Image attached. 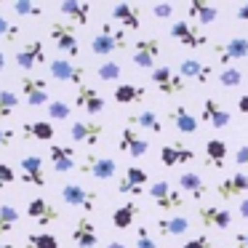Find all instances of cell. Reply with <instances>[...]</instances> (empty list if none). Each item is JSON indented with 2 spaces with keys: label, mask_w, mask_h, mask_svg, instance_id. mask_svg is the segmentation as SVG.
Wrapping results in <instances>:
<instances>
[{
  "label": "cell",
  "mask_w": 248,
  "mask_h": 248,
  "mask_svg": "<svg viewBox=\"0 0 248 248\" xmlns=\"http://www.w3.org/2000/svg\"><path fill=\"white\" fill-rule=\"evenodd\" d=\"M125 46H128V35L123 27H115V22H104L91 40V51L96 56H109L115 51H123Z\"/></svg>",
  "instance_id": "obj_1"
},
{
  "label": "cell",
  "mask_w": 248,
  "mask_h": 248,
  "mask_svg": "<svg viewBox=\"0 0 248 248\" xmlns=\"http://www.w3.org/2000/svg\"><path fill=\"white\" fill-rule=\"evenodd\" d=\"M51 40L54 46L64 54V59H78L80 56V43H78V35H75V24L70 22H54L51 24Z\"/></svg>",
  "instance_id": "obj_2"
},
{
  "label": "cell",
  "mask_w": 248,
  "mask_h": 248,
  "mask_svg": "<svg viewBox=\"0 0 248 248\" xmlns=\"http://www.w3.org/2000/svg\"><path fill=\"white\" fill-rule=\"evenodd\" d=\"M168 35H171L173 40H176L179 46H184V48H203L205 43H211L208 35L200 30V24L195 22H171V30H168Z\"/></svg>",
  "instance_id": "obj_3"
},
{
  "label": "cell",
  "mask_w": 248,
  "mask_h": 248,
  "mask_svg": "<svg viewBox=\"0 0 248 248\" xmlns=\"http://www.w3.org/2000/svg\"><path fill=\"white\" fill-rule=\"evenodd\" d=\"M62 200H64L70 208H78V211H86V214H91V211H96L99 205V195L91 192V189H86L83 184H64L62 187Z\"/></svg>",
  "instance_id": "obj_4"
},
{
  "label": "cell",
  "mask_w": 248,
  "mask_h": 248,
  "mask_svg": "<svg viewBox=\"0 0 248 248\" xmlns=\"http://www.w3.org/2000/svg\"><path fill=\"white\" fill-rule=\"evenodd\" d=\"M118 171V163L107 155H96V152H88L80 163V173H88V176L99 179V182H107V179L115 176Z\"/></svg>",
  "instance_id": "obj_5"
},
{
  "label": "cell",
  "mask_w": 248,
  "mask_h": 248,
  "mask_svg": "<svg viewBox=\"0 0 248 248\" xmlns=\"http://www.w3.org/2000/svg\"><path fill=\"white\" fill-rule=\"evenodd\" d=\"M147 195L155 200V205L160 211H179L184 205V195L176 192V189H173L168 182H163V179H160V182H152Z\"/></svg>",
  "instance_id": "obj_6"
},
{
  "label": "cell",
  "mask_w": 248,
  "mask_h": 248,
  "mask_svg": "<svg viewBox=\"0 0 248 248\" xmlns=\"http://www.w3.org/2000/svg\"><path fill=\"white\" fill-rule=\"evenodd\" d=\"M22 99L30 104V107H48L51 96H48V83L43 78H35V75H24L22 78Z\"/></svg>",
  "instance_id": "obj_7"
},
{
  "label": "cell",
  "mask_w": 248,
  "mask_h": 248,
  "mask_svg": "<svg viewBox=\"0 0 248 248\" xmlns=\"http://www.w3.org/2000/svg\"><path fill=\"white\" fill-rule=\"evenodd\" d=\"M157 56H160V40L157 38H141V40L134 43V54H131V59H134L136 67L152 72L157 67Z\"/></svg>",
  "instance_id": "obj_8"
},
{
  "label": "cell",
  "mask_w": 248,
  "mask_h": 248,
  "mask_svg": "<svg viewBox=\"0 0 248 248\" xmlns=\"http://www.w3.org/2000/svg\"><path fill=\"white\" fill-rule=\"evenodd\" d=\"M150 80L157 86V91L160 93H166V96H173V93H182L184 88V78L179 75L176 70H171V67H166V64H160V67H155V70L150 72Z\"/></svg>",
  "instance_id": "obj_9"
},
{
  "label": "cell",
  "mask_w": 248,
  "mask_h": 248,
  "mask_svg": "<svg viewBox=\"0 0 248 248\" xmlns=\"http://www.w3.org/2000/svg\"><path fill=\"white\" fill-rule=\"evenodd\" d=\"M48 72H51V78L59 80V83H72V86H83V83H86V70H83L80 64H75V62H70V59L48 62Z\"/></svg>",
  "instance_id": "obj_10"
},
{
  "label": "cell",
  "mask_w": 248,
  "mask_h": 248,
  "mask_svg": "<svg viewBox=\"0 0 248 248\" xmlns=\"http://www.w3.org/2000/svg\"><path fill=\"white\" fill-rule=\"evenodd\" d=\"M27 216H30V219H32L38 227H43V232H46V227H48V224H54V221L62 219L59 208H56V205H51L48 200L43 198V195H38V198H30V203H27Z\"/></svg>",
  "instance_id": "obj_11"
},
{
  "label": "cell",
  "mask_w": 248,
  "mask_h": 248,
  "mask_svg": "<svg viewBox=\"0 0 248 248\" xmlns=\"http://www.w3.org/2000/svg\"><path fill=\"white\" fill-rule=\"evenodd\" d=\"M102 134H104V125L96 123V120H75L72 128H70L72 141L86 144V147H96L99 139H102Z\"/></svg>",
  "instance_id": "obj_12"
},
{
  "label": "cell",
  "mask_w": 248,
  "mask_h": 248,
  "mask_svg": "<svg viewBox=\"0 0 248 248\" xmlns=\"http://www.w3.org/2000/svg\"><path fill=\"white\" fill-rule=\"evenodd\" d=\"M214 54H216V59H219L221 64L232 67V62H243L248 56V38H232V40H227L224 46L216 43Z\"/></svg>",
  "instance_id": "obj_13"
},
{
  "label": "cell",
  "mask_w": 248,
  "mask_h": 248,
  "mask_svg": "<svg viewBox=\"0 0 248 248\" xmlns=\"http://www.w3.org/2000/svg\"><path fill=\"white\" fill-rule=\"evenodd\" d=\"M147 171L139 166H128L123 171V176L118 179V192L120 195H144V184H147Z\"/></svg>",
  "instance_id": "obj_14"
},
{
  "label": "cell",
  "mask_w": 248,
  "mask_h": 248,
  "mask_svg": "<svg viewBox=\"0 0 248 248\" xmlns=\"http://www.w3.org/2000/svg\"><path fill=\"white\" fill-rule=\"evenodd\" d=\"M19 168H22V184H27V187H38V189L46 187L43 157L40 155H24L22 163H19Z\"/></svg>",
  "instance_id": "obj_15"
},
{
  "label": "cell",
  "mask_w": 248,
  "mask_h": 248,
  "mask_svg": "<svg viewBox=\"0 0 248 248\" xmlns=\"http://www.w3.org/2000/svg\"><path fill=\"white\" fill-rule=\"evenodd\" d=\"M43 62H46V48H43L40 40H30V43H24L22 48L16 51V64H19V70H24V72L40 67Z\"/></svg>",
  "instance_id": "obj_16"
},
{
  "label": "cell",
  "mask_w": 248,
  "mask_h": 248,
  "mask_svg": "<svg viewBox=\"0 0 248 248\" xmlns=\"http://www.w3.org/2000/svg\"><path fill=\"white\" fill-rule=\"evenodd\" d=\"M200 118H203L205 125H211V128H227V125L232 123V115L224 109V104H219L214 96H208L203 102V109H200Z\"/></svg>",
  "instance_id": "obj_17"
},
{
  "label": "cell",
  "mask_w": 248,
  "mask_h": 248,
  "mask_svg": "<svg viewBox=\"0 0 248 248\" xmlns=\"http://www.w3.org/2000/svg\"><path fill=\"white\" fill-rule=\"evenodd\" d=\"M118 150L128 152L131 157H144L147 150H150V141H147L144 136L136 134V128H128V125H125V128L120 131V136H118Z\"/></svg>",
  "instance_id": "obj_18"
},
{
  "label": "cell",
  "mask_w": 248,
  "mask_h": 248,
  "mask_svg": "<svg viewBox=\"0 0 248 248\" xmlns=\"http://www.w3.org/2000/svg\"><path fill=\"white\" fill-rule=\"evenodd\" d=\"M246 192H248V173H243V171L230 173L227 179H221V182L216 184V195H219L221 200L240 198V195H246Z\"/></svg>",
  "instance_id": "obj_19"
},
{
  "label": "cell",
  "mask_w": 248,
  "mask_h": 248,
  "mask_svg": "<svg viewBox=\"0 0 248 248\" xmlns=\"http://www.w3.org/2000/svg\"><path fill=\"white\" fill-rule=\"evenodd\" d=\"M75 107H80V109H86L88 115H99V112H104V96L96 91L93 86H78V91H75Z\"/></svg>",
  "instance_id": "obj_20"
},
{
  "label": "cell",
  "mask_w": 248,
  "mask_h": 248,
  "mask_svg": "<svg viewBox=\"0 0 248 248\" xmlns=\"http://www.w3.org/2000/svg\"><path fill=\"white\" fill-rule=\"evenodd\" d=\"M72 243L78 248H96L99 246V232H96V224H93L88 216H80L72 227Z\"/></svg>",
  "instance_id": "obj_21"
},
{
  "label": "cell",
  "mask_w": 248,
  "mask_h": 248,
  "mask_svg": "<svg viewBox=\"0 0 248 248\" xmlns=\"http://www.w3.org/2000/svg\"><path fill=\"white\" fill-rule=\"evenodd\" d=\"M59 11L70 24L86 27L88 19H91V3L88 0H64V3H59Z\"/></svg>",
  "instance_id": "obj_22"
},
{
  "label": "cell",
  "mask_w": 248,
  "mask_h": 248,
  "mask_svg": "<svg viewBox=\"0 0 248 248\" xmlns=\"http://www.w3.org/2000/svg\"><path fill=\"white\" fill-rule=\"evenodd\" d=\"M109 16H112V22H118L123 30H139V24H141V11L134 3H115Z\"/></svg>",
  "instance_id": "obj_23"
},
{
  "label": "cell",
  "mask_w": 248,
  "mask_h": 248,
  "mask_svg": "<svg viewBox=\"0 0 248 248\" xmlns=\"http://www.w3.org/2000/svg\"><path fill=\"white\" fill-rule=\"evenodd\" d=\"M179 75H182L184 80H195V83H200V86H208V80L214 78V67L203 64V62H198V59H184L182 64H179Z\"/></svg>",
  "instance_id": "obj_24"
},
{
  "label": "cell",
  "mask_w": 248,
  "mask_h": 248,
  "mask_svg": "<svg viewBox=\"0 0 248 248\" xmlns=\"http://www.w3.org/2000/svg\"><path fill=\"white\" fill-rule=\"evenodd\" d=\"M195 157H198V155H195L192 147H184V144H166V147H160V163L166 168L182 166V163H192Z\"/></svg>",
  "instance_id": "obj_25"
},
{
  "label": "cell",
  "mask_w": 248,
  "mask_h": 248,
  "mask_svg": "<svg viewBox=\"0 0 248 248\" xmlns=\"http://www.w3.org/2000/svg\"><path fill=\"white\" fill-rule=\"evenodd\" d=\"M198 216L205 227H211V230H227V227L232 224V214L227 208H219V205H200Z\"/></svg>",
  "instance_id": "obj_26"
},
{
  "label": "cell",
  "mask_w": 248,
  "mask_h": 248,
  "mask_svg": "<svg viewBox=\"0 0 248 248\" xmlns=\"http://www.w3.org/2000/svg\"><path fill=\"white\" fill-rule=\"evenodd\" d=\"M187 16L189 22H203V24H211L219 19V6L208 3V0H189L187 3Z\"/></svg>",
  "instance_id": "obj_27"
},
{
  "label": "cell",
  "mask_w": 248,
  "mask_h": 248,
  "mask_svg": "<svg viewBox=\"0 0 248 248\" xmlns=\"http://www.w3.org/2000/svg\"><path fill=\"white\" fill-rule=\"evenodd\" d=\"M19 134H22V139H27V141H51L54 134H56V128H54L51 120H30V123L22 125Z\"/></svg>",
  "instance_id": "obj_28"
},
{
  "label": "cell",
  "mask_w": 248,
  "mask_h": 248,
  "mask_svg": "<svg viewBox=\"0 0 248 248\" xmlns=\"http://www.w3.org/2000/svg\"><path fill=\"white\" fill-rule=\"evenodd\" d=\"M48 157H51V166H54V171H59V173H70V171H75V150H72V147L51 144Z\"/></svg>",
  "instance_id": "obj_29"
},
{
  "label": "cell",
  "mask_w": 248,
  "mask_h": 248,
  "mask_svg": "<svg viewBox=\"0 0 248 248\" xmlns=\"http://www.w3.org/2000/svg\"><path fill=\"white\" fill-rule=\"evenodd\" d=\"M155 227L163 237H176V235H184L189 230V219L182 214H168V216H160Z\"/></svg>",
  "instance_id": "obj_30"
},
{
  "label": "cell",
  "mask_w": 248,
  "mask_h": 248,
  "mask_svg": "<svg viewBox=\"0 0 248 248\" xmlns=\"http://www.w3.org/2000/svg\"><path fill=\"white\" fill-rule=\"evenodd\" d=\"M168 120H171L173 128L182 131V134H195V131H198V118L189 112V107H182V104L168 109Z\"/></svg>",
  "instance_id": "obj_31"
},
{
  "label": "cell",
  "mask_w": 248,
  "mask_h": 248,
  "mask_svg": "<svg viewBox=\"0 0 248 248\" xmlns=\"http://www.w3.org/2000/svg\"><path fill=\"white\" fill-rule=\"evenodd\" d=\"M179 187H182V192H189V198H192V200H200L205 192H208L203 176L195 173V171H184L182 176H179Z\"/></svg>",
  "instance_id": "obj_32"
},
{
  "label": "cell",
  "mask_w": 248,
  "mask_h": 248,
  "mask_svg": "<svg viewBox=\"0 0 248 248\" xmlns=\"http://www.w3.org/2000/svg\"><path fill=\"white\" fill-rule=\"evenodd\" d=\"M115 102L118 104H139L147 99V88L144 86H136V83H123V86L115 88Z\"/></svg>",
  "instance_id": "obj_33"
},
{
  "label": "cell",
  "mask_w": 248,
  "mask_h": 248,
  "mask_svg": "<svg viewBox=\"0 0 248 248\" xmlns=\"http://www.w3.org/2000/svg\"><path fill=\"white\" fill-rule=\"evenodd\" d=\"M224 160H227V144L221 139H208L205 141V166L219 171L224 168Z\"/></svg>",
  "instance_id": "obj_34"
},
{
  "label": "cell",
  "mask_w": 248,
  "mask_h": 248,
  "mask_svg": "<svg viewBox=\"0 0 248 248\" xmlns=\"http://www.w3.org/2000/svg\"><path fill=\"white\" fill-rule=\"evenodd\" d=\"M136 214H139V205H136L134 200L118 205V208H115V214H112V227H115V230H128V227L134 224Z\"/></svg>",
  "instance_id": "obj_35"
},
{
  "label": "cell",
  "mask_w": 248,
  "mask_h": 248,
  "mask_svg": "<svg viewBox=\"0 0 248 248\" xmlns=\"http://www.w3.org/2000/svg\"><path fill=\"white\" fill-rule=\"evenodd\" d=\"M128 125H139V128H147L152 134H160L163 131V120L157 118L152 109H141L136 115H128Z\"/></svg>",
  "instance_id": "obj_36"
},
{
  "label": "cell",
  "mask_w": 248,
  "mask_h": 248,
  "mask_svg": "<svg viewBox=\"0 0 248 248\" xmlns=\"http://www.w3.org/2000/svg\"><path fill=\"white\" fill-rule=\"evenodd\" d=\"M19 219H22V214H19L16 205H0V240H6V235H11Z\"/></svg>",
  "instance_id": "obj_37"
},
{
  "label": "cell",
  "mask_w": 248,
  "mask_h": 248,
  "mask_svg": "<svg viewBox=\"0 0 248 248\" xmlns=\"http://www.w3.org/2000/svg\"><path fill=\"white\" fill-rule=\"evenodd\" d=\"M19 93L14 88H0V120H8L19 107Z\"/></svg>",
  "instance_id": "obj_38"
},
{
  "label": "cell",
  "mask_w": 248,
  "mask_h": 248,
  "mask_svg": "<svg viewBox=\"0 0 248 248\" xmlns=\"http://www.w3.org/2000/svg\"><path fill=\"white\" fill-rule=\"evenodd\" d=\"M96 75H99V80H104V83H115V80H120V75H123V67H120L118 62L107 59V62H102V64L96 67Z\"/></svg>",
  "instance_id": "obj_39"
},
{
  "label": "cell",
  "mask_w": 248,
  "mask_h": 248,
  "mask_svg": "<svg viewBox=\"0 0 248 248\" xmlns=\"http://www.w3.org/2000/svg\"><path fill=\"white\" fill-rule=\"evenodd\" d=\"M27 248H59V237L51 232H32L27 235Z\"/></svg>",
  "instance_id": "obj_40"
},
{
  "label": "cell",
  "mask_w": 248,
  "mask_h": 248,
  "mask_svg": "<svg viewBox=\"0 0 248 248\" xmlns=\"http://www.w3.org/2000/svg\"><path fill=\"white\" fill-rule=\"evenodd\" d=\"M216 78H219V86L235 88V86H240V83H243V70H237V67H224Z\"/></svg>",
  "instance_id": "obj_41"
},
{
  "label": "cell",
  "mask_w": 248,
  "mask_h": 248,
  "mask_svg": "<svg viewBox=\"0 0 248 248\" xmlns=\"http://www.w3.org/2000/svg\"><path fill=\"white\" fill-rule=\"evenodd\" d=\"M19 35H22V27H19L16 22H11V19H6L3 14H0V38L6 40V43H14Z\"/></svg>",
  "instance_id": "obj_42"
},
{
  "label": "cell",
  "mask_w": 248,
  "mask_h": 248,
  "mask_svg": "<svg viewBox=\"0 0 248 248\" xmlns=\"http://www.w3.org/2000/svg\"><path fill=\"white\" fill-rule=\"evenodd\" d=\"M46 112H48V118H51V120H67L72 109H70V104L62 102V99H51L48 107H46Z\"/></svg>",
  "instance_id": "obj_43"
},
{
  "label": "cell",
  "mask_w": 248,
  "mask_h": 248,
  "mask_svg": "<svg viewBox=\"0 0 248 248\" xmlns=\"http://www.w3.org/2000/svg\"><path fill=\"white\" fill-rule=\"evenodd\" d=\"M14 14L16 16H43V8L35 6L32 0H14Z\"/></svg>",
  "instance_id": "obj_44"
},
{
  "label": "cell",
  "mask_w": 248,
  "mask_h": 248,
  "mask_svg": "<svg viewBox=\"0 0 248 248\" xmlns=\"http://www.w3.org/2000/svg\"><path fill=\"white\" fill-rule=\"evenodd\" d=\"M19 139V131L16 128H6V125H0V150H8L14 147V141Z\"/></svg>",
  "instance_id": "obj_45"
},
{
  "label": "cell",
  "mask_w": 248,
  "mask_h": 248,
  "mask_svg": "<svg viewBox=\"0 0 248 248\" xmlns=\"http://www.w3.org/2000/svg\"><path fill=\"white\" fill-rule=\"evenodd\" d=\"M136 248H157L155 237L150 235L147 227H139V230H136Z\"/></svg>",
  "instance_id": "obj_46"
},
{
  "label": "cell",
  "mask_w": 248,
  "mask_h": 248,
  "mask_svg": "<svg viewBox=\"0 0 248 248\" xmlns=\"http://www.w3.org/2000/svg\"><path fill=\"white\" fill-rule=\"evenodd\" d=\"M14 182H16V171H14L8 163H0V189L14 184Z\"/></svg>",
  "instance_id": "obj_47"
},
{
  "label": "cell",
  "mask_w": 248,
  "mask_h": 248,
  "mask_svg": "<svg viewBox=\"0 0 248 248\" xmlns=\"http://www.w3.org/2000/svg\"><path fill=\"white\" fill-rule=\"evenodd\" d=\"M152 16L155 19H173V6L171 3H155L152 6Z\"/></svg>",
  "instance_id": "obj_48"
},
{
  "label": "cell",
  "mask_w": 248,
  "mask_h": 248,
  "mask_svg": "<svg viewBox=\"0 0 248 248\" xmlns=\"http://www.w3.org/2000/svg\"><path fill=\"white\" fill-rule=\"evenodd\" d=\"M208 246H211L208 235H198V237H189L182 248H208Z\"/></svg>",
  "instance_id": "obj_49"
},
{
  "label": "cell",
  "mask_w": 248,
  "mask_h": 248,
  "mask_svg": "<svg viewBox=\"0 0 248 248\" xmlns=\"http://www.w3.org/2000/svg\"><path fill=\"white\" fill-rule=\"evenodd\" d=\"M235 163L248 171V144H243V147H237V150H235Z\"/></svg>",
  "instance_id": "obj_50"
},
{
  "label": "cell",
  "mask_w": 248,
  "mask_h": 248,
  "mask_svg": "<svg viewBox=\"0 0 248 248\" xmlns=\"http://www.w3.org/2000/svg\"><path fill=\"white\" fill-rule=\"evenodd\" d=\"M232 240H235L237 248H248V232H235V235H232Z\"/></svg>",
  "instance_id": "obj_51"
},
{
  "label": "cell",
  "mask_w": 248,
  "mask_h": 248,
  "mask_svg": "<svg viewBox=\"0 0 248 248\" xmlns=\"http://www.w3.org/2000/svg\"><path fill=\"white\" fill-rule=\"evenodd\" d=\"M235 16H237V22H243V24L248 27V3H246V6H237Z\"/></svg>",
  "instance_id": "obj_52"
},
{
  "label": "cell",
  "mask_w": 248,
  "mask_h": 248,
  "mask_svg": "<svg viewBox=\"0 0 248 248\" xmlns=\"http://www.w3.org/2000/svg\"><path fill=\"white\" fill-rule=\"evenodd\" d=\"M237 109H240L243 115H248V93H243V96L237 99Z\"/></svg>",
  "instance_id": "obj_53"
},
{
  "label": "cell",
  "mask_w": 248,
  "mask_h": 248,
  "mask_svg": "<svg viewBox=\"0 0 248 248\" xmlns=\"http://www.w3.org/2000/svg\"><path fill=\"white\" fill-rule=\"evenodd\" d=\"M240 216H243V219L248 221V195H246V198L240 200Z\"/></svg>",
  "instance_id": "obj_54"
},
{
  "label": "cell",
  "mask_w": 248,
  "mask_h": 248,
  "mask_svg": "<svg viewBox=\"0 0 248 248\" xmlns=\"http://www.w3.org/2000/svg\"><path fill=\"white\" fill-rule=\"evenodd\" d=\"M107 248H128V246H125V243H120V240H109Z\"/></svg>",
  "instance_id": "obj_55"
},
{
  "label": "cell",
  "mask_w": 248,
  "mask_h": 248,
  "mask_svg": "<svg viewBox=\"0 0 248 248\" xmlns=\"http://www.w3.org/2000/svg\"><path fill=\"white\" fill-rule=\"evenodd\" d=\"M0 248H16L14 243H8V240H0Z\"/></svg>",
  "instance_id": "obj_56"
},
{
  "label": "cell",
  "mask_w": 248,
  "mask_h": 248,
  "mask_svg": "<svg viewBox=\"0 0 248 248\" xmlns=\"http://www.w3.org/2000/svg\"><path fill=\"white\" fill-rule=\"evenodd\" d=\"M3 67H6V56L0 54V72H3Z\"/></svg>",
  "instance_id": "obj_57"
}]
</instances>
